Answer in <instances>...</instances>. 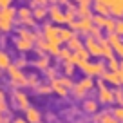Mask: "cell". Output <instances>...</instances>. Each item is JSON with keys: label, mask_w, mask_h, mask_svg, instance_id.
<instances>
[{"label": "cell", "mask_w": 123, "mask_h": 123, "mask_svg": "<svg viewBox=\"0 0 123 123\" xmlns=\"http://www.w3.org/2000/svg\"><path fill=\"white\" fill-rule=\"evenodd\" d=\"M51 18H53L56 24H63V22H65V15L62 13L60 7H53V9H51Z\"/></svg>", "instance_id": "cell-16"}, {"label": "cell", "mask_w": 123, "mask_h": 123, "mask_svg": "<svg viewBox=\"0 0 123 123\" xmlns=\"http://www.w3.org/2000/svg\"><path fill=\"white\" fill-rule=\"evenodd\" d=\"M73 31L71 29H60V40L62 42H69L71 38H73Z\"/></svg>", "instance_id": "cell-21"}, {"label": "cell", "mask_w": 123, "mask_h": 123, "mask_svg": "<svg viewBox=\"0 0 123 123\" xmlns=\"http://www.w3.org/2000/svg\"><path fill=\"white\" fill-rule=\"evenodd\" d=\"M94 121H98V123H119V119L112 112H101V114H98L94 118Z\"/></svg>", "instance_id": "cell-12"}, {"label": "cell", "mask_w": 123, "mask_h": 123, "mask_svg": "<svg viewBox=\"0 0 123 123\" xmlns=\"http://www.w3.org/2000/svg\"><path fill=\"white\" fill-rule=\"evenodd\" d=\"M118 76H119V85H123V71L118 69Z\"/></svg>", "instance_id": "cell-44"}, {"label": "cell", "mask_w": 123, "mask_h": 123, "mask_svg": "<svg viewBox=\"0 0 123 123\" xmlns=\"http://www.w3.org/2000/svg\"><path fill=\"white\" fill-rule=\"evenodd\" d=\"M114 31H116V35L123 36V20H116V27H114Z\"/></svg>", "instance_id": "cell-32"}, {"label": "cell", "mask_w": 123, "mask_h": 123, "mask_svg": "<svg viewBox=\"0 0 123 123\" xmlns=\"http://www.w3.org/2000/svg\"><path fill=\"white\" fill-rule=\"evenodd\" d=\"M7 111V103H6V94L4 91H0V112H6Z\"/></svg>", "instance_id": "cell-27"}, {"label": "cell", "mask_w": 123, "mask_h": 123, "mask_svg": "<svg viewBox=\"0 0 123 123\" xmlns=\"http://www.w3.org/2000/svg\"><path fill=\"white\" fill-rule=\"evenodd\" d=\"M109 69H111V71H118V69H119V63L114 60V58H111V60H109Z\"/></svg>", "instance_id": "cell-36"}, {"label": "cell", "mask_w": 123, "mask_h": 123, "mask_svg": "<svg viewBox=\"0 0 123 123\" xmlns=\"http://www.w3.org/2000/svg\"><path fill=\"white\" fill-rule=\"evenodd\" d=\"M71 54H73V51H71V49H62V51H60V56L63 58L65 62H67V60L71 58Z\"/></svg>", "instance_id": "cell-35"}, {"label": "cell", "mask_w": 123, "mask_h": 123, "mask_svg": "<svg viewBox=\"0 0 123 123\" xmlns=\"http://www.w3.org/2000/svg\"><path fill=\"white\" fill-rule=\"evenodd\" d=\"M78 65L81 67V71H83L87 76H100V74L105 73V65L103 63H89V62L85 60V62H80Z\"/></svg>", "instance_id": "cell-3"}, {"label": "cell", "mask_w": 123, "mask_h": 123, "mask_svg": "<svg viewBox=\"0 0 123 123\" xmlns=\"http://www.w3.org/2000/svg\"><path fill=\"white\" fill-rule=\"evenodd\" d=\"M47 65H49L47 58H42V60H38V62H36V67H40V69H47Z\"/></svg>", "instance_id": "cell-38"}, {"label": "cell", "mask_w": 123, "mask_h": 123, "mask_svg": "<svg viewBox=\"0 0 123 123\" xmlns=\"http://www.w3.org/2000/svg\"><path fill=\"white\" fill-rule=\"evenodd\" d=\"M107 42L111 43V47H118L119 43H121V40H119V35H116V33L112 35V33H111V35H109V40H107Z\"/></svg>", "instance_id": "cell-23"}, {"label": "cell", "mask_w": 123, "mask_h": 123, "mask_svg": "<svg viewBox=\"0 0 123 123\" xmlns=\"http://www.w3.org/2000/svg\"><path fill=\"white\" fill-rule=\"evenodd\" d=\"M7 73H9V78H11V83L13 85H16V87H24V85H27V78H25V74L20 71V67L9 65L7 67Z\"/></svg>", "instance_id": "cell-2"}, {"label": "cell", "mask_w": 123, "mask_h": 123, "mask_svg": "<svg viewBox=\"0 0 123 123\" xmlns=\"http://www.w3.org/2000/svg\"><path fill=\"white\" fill-rule=\"evenodd\" d=\"M63 73H65L67 76H71V74L74 73V63H71V62H65V69H63Z\"/></svg>", "instance_id": "cell-33"}, {"label": "cell", "mask_w": 123, "mask_h": 123, "mask_svg": "<svg viewBox=\"0 0 123 123\" xmlns=\"http://www.w3.org/2000/svg\"><path fill=\"white\" fill-rule=\"evenodd\" d=\"M78 4L80 6H89V2H91V0H76Z\"/></svg>", "instance_id": "cell-46"}, {"label": "cell", "mask_w": 123, "mask_h": 123, "mask_svg": "<svg viewBox=\"0 0 123 123\" xmlns=\"http://www.w3.org/2000/svg\"><path fill=\"white\" fill-rule=\"evenodd\" d=\"M9 65H11V58H9V54L4 53V51H0V69H7Z\"/></svg>", "instance_id": "cell-18"}, {"label": "cell", "mask_w": 123, "mask_h": 123, "mask_svg": "<svg viewBox=\"0 0 123 123\" xmlns=\"http://www.w3.org/2000/svg\"><path fill=\"white\" fill-rule=\"evenodd\" d=\"M112 114L116 116V118L119 119V123H123V107H118V109H114V112Z\"/></svg>", "instance_id": "cell-34"}, {"label": "cell", "mask_w": 123, "mask_h": 123, "mask_svg": "<svg viewBox=\"0 0 123 123\" xmlns=\"http://www.w3.org/2000/svg\"><path fill=\"white\" fill-rule=\"evenodd\" d=\"M20 38H25V40H31V42H33V40H35V36L31 35L29 31H20Z\"/></svg>", "instance_id": "cell-37"}, {"label": "cell", "mask_w": 123, "mask_h": 123, "mask_svg": "<svg viewBox=\"0 0 123 123\" xmlns=\"http://www.w3.org/2000/svg\"><path fill=\"white\" fill-rule=\"evenodd\" d=\"M85 47H87L89 54H92V56H101V45H100V42H96L92 36H89V38L85 40Z\"/></svg>", "instance_id": "cell-8"}, {"label": "cell", "mask_w": 123, "mask_h": 123, "mask_svg": "<svg viewBox=\"0 0 123 123\" xmlns=\"http://www.w3.org/2000/svg\"><path fill=\"white\" fill-rule=\"evenodd\" d=\"M78 15H80V16H83V18H89V16H91L89 6H80V7H78Z\"/></svg>", "instance_id": "cell-25"}, {"label": "cell", "mask_w": 123, "mask_h": 123, "mask_svg": "<svg viewBox=\"0 0 123 123\" xmlns=\"http://www.w3.org/2000/svg\"><path fill=\"white\" fill-rule=\"evenodd\" d=\"M16 45H18V49H20V51H29V49H31V40L20 38L18 42H16Z\"/></svg>", "instance_id": "cell-22"}, {"label": "cell", "mask_w": 123, "mask_h": 123, "mask_svg": "<svg viewBox=\"0 0 123 123\" xmlns=\"http://www.w3.org/2000/svg\"><path fill=\"white\" fill-rule=\"evenodd\" d=\"M25 119L29 123H40L42 121V112L35 107H27L25 109Z\"/></svg>", "instance_id": "cell-10"}, {"label": "cell", "mask_w": 123, "mask_h": 123, "mask_svg": "<svg viewBox=\"0 0 123 123\" xmlns=\"http://www.w3.org/2000/svg\"><path fill=\"white\" fill-rule=\"evenodd\" d=\"M36 2H38V4H45V0H36Z\"/></svg>", "instance_id": "cell-47"}, {"label": "cell", "mask_w": 123, "mask_h": 123, "mask_svg": "<svg viewBox=\"0 0 123 123\" xmlns=\"http://www.w3.org/2000/svg\"><path fill=\"white\" fill-rule=\"evenodd\" d=\"M27 85L36 87V85H38V78H36V76H29V78H27Z\"/></svg>", "instance_id": "cell-39"}, {"label": "cell", "mask_w": 123, "mask_h": 123, "mask_svg": "<svg viewBox=\"0 0 123 123\" xmlns=\"http://www.w3.org/2000/svg\"><path fill=\"white\" fill-rule=\"evenodd\" d=\"M13 98H15V103L18 109H22V111H25L27 107H29V98L25 96V92L22 91H16L15 94H13Z\"/></svg>", "instance_id": "cell-9"}, {"label": "cell", "mask_w": 123, "mask_h": 123, "mask_svg": "<svg viewBox=\"0 0 123 123\" xmlns=\"http://www.w3.org/2000/svg\"><path fill=\"white\" fill-rule=\"evenodd\" d=\"M114 101L116 103H123V91L121 89H116L114 91Z\"/></svg>", "instance_id": "cell-31"}, {"label": "cell", "mask_w": 123, "mask_h": 123, "mask_svg": "<svg viewBox=\"0 0 123 123\" xmlns=\"http://www.w3.org/2000/svg\"><path fill=\"white\" fill-rule=\"evenodd\" d=\"M71 24V29H80V31H91V27H92V20L91 18H83V20H80V22H69Z\"/></svg>", "instance_id": "cell-11"}, {"label": "cell", "mask_w": 123, "mask_h": 123, "mask_svg": "<svg viewBox=\"0 0 123 123\" xmlns=\"http://www.w3.org/2000/svg\"><path fill=\"white\" fill-rule=\"evenodd\" d=\"M92 22L96 24L98 27H105V22H107V16H103V15H96L94 18H92Z\"/></svg>", "instance_id": "cell-24"}, {"label": "cell", "mask_w": 123, "mask_h": 123, "mask_svg": "<svg viewBox=\"0 0 123 123\" xmlns=\"http://www.w3.org/2000/svg\"><path fill=\"white\" fill-rule=\"evenodd\" d=\"M51 91H53L54 94H58V96H67L69 89H65V87H63L60 80H53V83H51Z\"/></svg>", "instance_id": "cell-13"}, {"label": "cell", "mask_w": 123, "mask_h": 123, "mask_svg": "<svg viewBox=\"0 0 123 123\" xmlns=\"http://www.w3.org/2000/svg\"><path fill=\"white\" fill-rule=\"evenodd\" d=\"M98 101L103 105H109V103H114V91H111L109 87H105L103 83H98Z\"/></svg>", "instance_id": "cell-5"}, {"label": "cell", "mask_w": 123, "mask_h": 123, "mask_svg": "<svg viewBox=\"0 0 123 123\" xmlns=\"http://www.w3.org/2000/svg\"><path fill=\"white\" fill-rule=\"evenodd\" d=\"M76 56H78V60H80V62H85V60H89V56H91V54H89L87 47L81 45L80 49H76Z\"/></svg>", "instance_id": "cell-19"}, {"label": "cell", "mask_w": 123, "mask_h": 123, "mask_svg": "<svg viewBox=\"0 0 123 123\" xmlns=\"http://www.w3.org/2000/svg\"><path fill=\"white\" fill-rule=\"evenodd\" d=\"M74 15H76V9L71 6V7H67V13H65V20H69V22H73L74 20Z\"/></svg>", "instance_id": "cell-28"}, {"label": "cell", "mask_w": 123, "mask_h": 123, "mask_svg": "<svg viewBox=\"0 0 123 123\" xmlns=\"http://www.w3.org/2000/svg\"><path fill=\"white\" fill-rule=\"evenodd\" d=\"M119 69H121V71H123V62H121V63H119Z\"/></svg>", "instance_id": "cell-48"}, {"label": "cell", "mask_w": 123, "mask_h": 123, "mask_svg": "<svg viewBox=\"0 0 123 123\" xmlns=\"http://www.w3.org/2000/svg\"><path fill=\"white\" fill-rule=\"evenodd\" d=\"M92 85H94V81H92V76L83 78L81 81H78V83L73 87V91H74V96H76V98H83L85 94H87V92L92 89Z\"/></svg>", "instance_id": "cell-4"}, {"label": "cell", "mask_w": 123, "mask_h": 123, "mask_svg": "<svg viewBox=\"0 0 123 123\" xmlns=\"http://www.w3.org/2000/svg\"><path fill=\"white\" fill-rule=\"evenodd\" d=\"M103 78H105V81H109V83H111V85H114V87H118V85H119V76H118V71L103 73Z\"/></svg>", "instance_id": "cell-15"}, {"label": "cell", "mask_w": 123, "mask_h": 123, "mask_svg": "<svg viewBox=\"0 0 123 123\" xmlns=\"http://www.w3.org/2000/svg\"><path fill=\"white\" fill-rule=\"evenodd\" d=\"M94 9H96L98 15H103V16L111 15V7H109L107 4H103V2H96V4H94Z\"/></svg>", "instance_id": "cell-17"}, {"label": "cell", "mask_w": 123, "mask_h": 123, "mask_svg": "<svg viewBox=\"0 0 123 123\" xmlns=\"http://www.w3.org/2000/svg\"><path fill=\"white\" fill-rule=\"evenodd\" d=\"M98 42H100V45H101V56H105V58H114V53H112V47H111V43L109 42H105L103 38H98Z\"/></svg>", "instance_id": "cell-14"}, {"label": "cell", "mask_w": 123, "mask_h": 123, "mask_svg": "<svg viewBox=\"0 0 123 123\" xmlns=\"http://www.w3.org/2000/svg\"><path fill=\"white\" fill-rule=\"evenodd\" d=\"M81 47V43H80V40L76 38V36H73V38L69 40V49H73V51H76V49H80Z\"/></svg>", "instance_id": "cell-26"}, {"label": "cell", "mask_w": 123, "mask_h": 123, "mask_svg": "<svg viewBox=\"0 0 123 123\" xmlns=\"http://www.w3.org/2000/svg\"><path fill=\"white\" fill-rule=\"evenodd\" d=\"M96 2H103L111 7V15L112 16H123V0H96Z\"/></svg>", "instance_id": "cell-6"}, {"label": "cell", "mask_w": 123, "mask_h": 123, "mask_svg": "<svg viewBox=\"0 0 123 123\" xmlns=\"http://www.w3.org/2000/svg\"><path fill=\"white\" fill-rule=\"evenodd\" d=\"M114 49H116V53H118L119 56L123 58V43H119V45H118V47H114Z\"/></svg>", "instance_id": "cell-41"}, {"label": "cell", "mask_w": 123, "mask_h": 123, "mask_svg": "<svg viewBox=\"0 0 123 123\" xmlns=\"http://www.w3.org/2000/svg\"><path fill=\"white\" fill-rule=\"evenodd\" d=\"M11 4V0H0V7H7Z\"/></svg>", "instance_id": "cell-43"}, {"label": "cell", "mask_w": 123, "mask_h": 123, "mask_svg": "<svg viewBox=\"0 0 123 123\" xmlns=\"http://www.w3.org/2000/svg\"><path fill=\"white\" fill-rule=\"evenodd\" d=\"M20 16H22V18H27V16H29V9H20Z\"/></svg>", "instance_id": "cell-42"}, {"label": "cell", "mask_w": 123, "mask_h": 123, "mask_svg": "<svg viewBox=\"0 0 123 123\" xmlns=\"http://www.w3.org/2000/svg\"><path fill=\"white\" fill-rule=\"evenodd\" d=\"M114 27H116V20L114 18H107V22H105V29H107L109 33H112Z\"/></svg>", "instance_id": "cell-29"}, {"label": "cell", "mask_w": 123, "mask_h": 123, "mask_svg": "<svg viewBox=\"0 0 123 123\" xmlns=\"http://www.w3.org/2000/svg\"><path fill=\"white\" fill-rule=\"evenodd\" d=\"M15 123H29V121H27L25 118H16V119H15Z\"/></svg>", "instance_id": "cell-45"}, {"label": "cell", "mask_w": 123, "mask_h": 123, "mask_svg": "<svg viewBox=\"0 0 123 123\" xmlns=\"http://www.w3.org/2000/svg\"><path fill=\"white\" fill-rule=\"evenodd\" d=\"M121 105H123V103H121Z\"/></svg>", "instance_id": "cell-49"}, {"label": "cell", "mask_w": 123, "mask_h": 123, "mask_svg": "<svg viewBox=\"0 0 123 123\" xmlns=\"http://www.w3.org/2000/svg\"><path fill=\"white\" fill-rule=\"evenodd\" d=\"M35 16H36V18H43V16H45V9H43V7L36 9V11H35Z\"/></svg>", "instance_id": "cell-40"}, {"label": "cell", "mask_w": 123, "mask_h": 123, "mask_svg": "<svg viewBox=\"0 0 123 123\" xmlns=\"http://www.w3.org/2000/svg\"><path fill=\"white\" fill-rule=\"evenodd\" d=\"M45 38H47V42L49 43H60L62 40H60V29H56V27H53V25H45Z\"/></svg>", "instance_id": "cell-7"}, {"label": "cell", "mask_w": 123, "mask_h": 123, "mask_svg": "<svg viewBox=\"0 0 123 123\" xmlns=\"http://www.w3.org/2000/svg\"><path fill=\"white\" fill-rule=\"evenodd\" d=\"M36 91H38L40 94H49V92H53L51 91V85H36Z\"/></svg>", "instance_id": "cell-30"}, {"label": "cell", "mask_w": 123, "mask_h": 123, "mask_svg": "<svg viewBox=\"0 0 123 123\" xmlns=\"http://www.w3.org/2000/svg\"><path fill=\"white\" fill-rule=\"evenodd\" d=\"M13 18H15V9L9 7V6L2 7V11H0V31H11Z\"/></svg>", "instance_id": "cell-1"}, {"label": "cell", "mask_w": 123, "mask_h": 123, "mask_svg": "<svg viewBox=\"0 0 123 123\" xmlns=\"http://www.w3.org/2000/svg\"><path fill=\"white\" fill-rule=\"evenodd\" d=\"M83 111H85V112H96V111H98V103H96L94 100L85 101V103H83Z\"/></svg>", "instance_id": "cell-20"}]
</instances>
